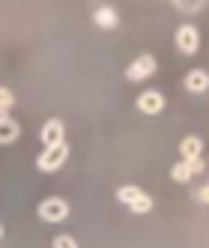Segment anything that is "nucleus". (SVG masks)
<instances>
[{
	"label": "nucleus",
	"instance_id": "f257e3e1",
	"mask_svg": "<svg viewBox=\"0 0 209 248\" xmlns=\"http://www.w3.org/2000/svg\"><path fill=\"white\" fill-rule=\"evenodd\" d=\"M117 201L126 203L132 212H137V216H147V212H152V198H149L144 188H137V186H119V188H117Z\"/></svg>",
	"mask_w": 209,
	"mask_h": 248
},
{
	"label": "nucleus",
	"instance_id": "f03ea898",
	"mask_svg": "<svg viewBox=\"0 0 209 248\" xmlns=\"http://www.w3.org/2000/svg\"><path fill=\"white\" fill-rule=\"evenodd\" d=\"M69 158V147H66V140H60V144H54V147H45L42 153H39V158H36V168L42 170V173H54V170H60L63 168V162Z\"/></svg>",
	"mask_w": 209,
	"mask_h": 248
},
{
	"label": "nucleus",
	"instance_id": "7ed1b4c3",
	"mask_svg": "<svg viewBox=\"0 0 209 248\" xmlns=\"http://www.w3.org/2000/svg\"><path fill=\"white\" fill-rule=\"evenodd\" d=\"M155 69H159V60H155L152 54H137L132 63H129V69H126V78L132 81V84H141V81H147Z\"/></svg>",
	"mask_w": 209,
	"mask_h": 248
},
{
	"label": "nucleus",
	"instance_id": "20e7f679",
	"mask_svg": "<svg viewBox=\"0 0 209 248\" xmlns=\"http://www.w3.org/2000/svg\"><path fill=\"white\" fill-rule=\"evenodd\" d=\"M36 216H39L42 221H48V224H60V221L69 218V203H66L63 198H48V201L39 203Z\"/></svg>",
	"mask_w": 209,
	"mask_h": 248
},
{
	"label": "nucleus",
	"instance_id": "39448f33",
	"mask_svg": "<svg viewBox=\"0 0 209 248\" xmlns=\"http://www.w3.org/2000/svg\"><path fill=\"white\" fill-rule=\"evenodd\" d=\"M173 42H177V51H182L185 57H191V54H197V48H200V30L194 24H182V27H177Z\"/></svg>",
	"mask_w": 209,
	"mask_h": 248
},
{
	"label": "nucleus",
	"instance_id": "423d86ee",
	"mask_svg": "<svg viewBox=\"0 0 209 248\" xmlns=\"http://www.w3.org/2000/svg\"><path fill=\"white\" fill-rule=\"evenodd\" d=\"M137 111L152 117V114H162L164 111V96L159 90H144L141 96H137Z\"/></svg>",
	"mask_w": 209,
	"mask_h": 248
},
{
	"label": "nucleus",
	"instance_id": "0eeeda50",
	"mask_svg": "<svg viewBox=\"0 0 209 248\" xmlns=\"http://www.w3.org/2000/svg\"><path fill=\"white\" fill-rule=\"evenodd\" d=\"M39 138H42V144H45V147H54V144H60V140H66V126H63V120L51 117L45 126H42Z\"/></svg>",
	"mask_w": 209,
	"mask_h": 248
},
{
	"label": "nucleus",
	"instance_id": "6e6552de",
	"mask_svg": "<svg viewBox=\"0 0 209 248\" xmlns=\"http://www.w3.org/2000/svg\"><path fill=\"white\" fill-rule=\"evenodd\" d=\"M93 21H96V27H102V30H117V27H119V12H117L114 6H99V9L93 12Z\"/></svg>",
	"mask_w": 209,
	"mask_h": 248
},
{
	"label": "nucleus",
	"instance_id": "1a4fd4ad",
	"mask_svg": "<svg viewBox=\"0 0 209 248\" xmlns=\"http://www.w3.org/2000/svg\"><path fill=\"white\" fill-rule=\"evenodd\" d=\"M185 90L188 93H206L209 90V72L206 69H191L185 75Z\"/></svg>",
	"mask_w": 209,
	"mask_h": 248
},
{
	"label": "nucleus",
	"instance_id": "9d476101",
	"mask_svg": "<svg viewBox=\"0 0 209 248\" xmlns=\"http://www.w3.org/2000/svg\"><path fill=\"white\" fill-rule=\"evenodd\" d=\"M21 135V126L9 117V111H0V144H12Z\"/></svg>",
	"mask_w": 209,
	"mask_h": 248
},
{
	"label": "nucleus",
	"instance_id": "9b49d317",
	"mask_svg": "<svg viewBox=\"0 0 209 248\" xmlns=\"http://www.w3.org/2000/svg\"><path fill=\"white\" fill-rule=\"evenodd\" d=\"M179 153H182V158H185V162H191V158L203 155V140H200V135H188V138H182Z\"/></svg>",
	"mask_w": 209,
	"mask_h": 248
},
{
	"label": "nucleus",
	"instance_id": "f8f14e48",
	"mask_svg": "<svg viewBox=\"0 0 209 248\" xmlns=\"http://www.w3.org/2000/svg\"><path fill=\"white\" fill-rule=\"evenodd\" d=\"M191 176H194V170H191V165L185 162V158H182V162H177V165L170 168V180H173V183H188Z\"/></svg>",
	"mask_w": 209,
	"mask_h": 248
},
{
	"label": "nucleus",
	"instance_id": "ddd939ff",
	"mask_svg": "<svg viewBox=\"0 0 209 248\" xmlns=\"http://www.w3.org/2000/svg\"><path fill=\"white\" fill-rule=\"evenodd\" d=\"M173 6H177L179 12H185V15H197L206 6V0H173Z\"/></svg>",
	"mask_w": 209,
	"mask_h": 248
},
{
	"label": "nucleus",
	"instance_id": "4468645a",
	"mask_svg": "<svg viewBox=\"0 0 209 248\" xmlns=\"http://www.w3.org/2000/svg\"><path fill=\"white\" fill-rule=\"evenodd\" d=\"M51 245H54V248H78V242H75L72 233H60V236H54V239H51Z\"/></svg>",
	"mask_w": 209,
	"mask_h": 248
},
{
	"label": "nucleus",
	"instance_id": "2eb2a0df",
	"mask_svg": "<svg viewBox=\"0 0 209 248\" xmlns=\"http://www.w3.org/2000/svg\"><path fill=\"white\" fill-rule=\"evenodd\" d=\"M12 105H15V96L9 87H0V111H12Z\"/></svg>",
	"mask_w": 209,
	"mask_h": 248
},
{
	"label": "nucleus",
	"instance_id": "dca6fc26",
	"mask_svg": "<svg viewBox=\"0 0 209 248\" xmlns=\"http://www.w3.org/2000/svg\"><path fill=\"white\" fill-rule=\"evenodd\" d=\"M194 201H197V203H206V201H209V186H200V188L194 191Z\"/></svg>",
	"mask_w": 209,
	"mask_h": 248
},
{
	"label": "nucleus",
	"instance_id": "f3484780",
	"mask_svg": "<svg viewBox=\"0 0 209 248\" xmlns=\"http://www.w3.org/2000/svg\"><path fill=\"white\" fill-rule=\"evenodd\" d=\"M0 239H3V224H0Z\"/></svg>",
	"mask_w": 209,
	"mask_h": 248
}]
</instances>
